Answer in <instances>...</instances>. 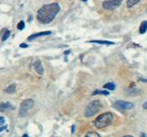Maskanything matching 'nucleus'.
<instances>
[{
  "label": "nucleus",
  "instance_id": "obj_1",
  "mask_svg": "<svg viewBox=\"0 0 147 137\" xmlns=\"http://www.w3.org/2000/svg\"><path fill=\"white\" fill-rule=\"evenodd\" d=\"M60 11L61 7L57 3L45 5L37 11V20L42 24H48L55 18Z\"/></svg>",
  "mask_w": 147,
  "mask_h": 137
},
{
  "label": "nucleus",
  "instance_id": "obj_2",
  "mask_svg": "<svg viewBox=\"0 0 147 137\" xmlns=\"http://www.w3.org/2000/svg\"><path fill=\"white\" fill-rule=\"evenodd\" d=\"M113 121V115L111 112H106L100 115L94 121V124L97 128H103L112 124Z\"/></svg>",
  "mask_w": 147,
  "mask_h": 137
},
{
  "label": "nucleus",
  "instance_id": "obj_3",
  "mask_svg": "<svg viewBox=\"0 0 147 137\" xmlns=\"http://www.w3.org/2000/svg\"><path fill=\"white\" fill-rule=\"evenodd\" d=\"M101 103L99 100H94L91 103L88 104V106L85 109L84 116L86 117H91L94 116L96 113H98L101 109Z\"/></svg>",
  "mask_w": 147,
  "mask_h": 137
},
{
  "label": "nucleus",
  "instance_id": "obj_4",
  "mask_svg": "<svg viewBox=\"0 0 147 137\" xmlns=\"http://www.w3.org/2000/svg\"><path fill=\"white\" fill-rule=\"evenodd\" d=\"M34 100L33 99H26L24 101L22 102L21 105H20V110H19V116H25L29 110L34 106Z\"/></svg>",
  "mask_w": 147,
  "mask_h": 137
},
{
  "label": "nucleus",
  "instance_id": "obj_5",
  "mask_svg": "<svg viewBox=\"0 0 147 137\" xmlns=\"http://www.w3.org/2000/svg\"><path fill=\"white\" fill-rule=\"evenodd\" d=\"M122 3V0H108V1H104L102 4V7L105 10L113 11L119 7Z\"/></svg>",
  "mask_w": 147,
  "mask_h": 137
},
{
  "label": "nucleus",
  "instance_id": "obj_6",
  "mask_svg": "<svg viewBox=\"0 0 147 137\" xmlns=\"http://www.w3.org/2000/svg\"><path fill=\"white\" fill-rule=\"evenodd\" d=\"M114 106L119 109V110H131L133 108V104L130 103V102H125V101H122V100H118L114 103Z\"/></svg>",
  "mask_w": 147,
  "mask_h": 137
},
{
  "label": "nucleus",
  "instance_id": "obj_7",
  "mask_svg": "<svg viewBox=\"0 0 147 137\" xmlns=\"http://www.w3.org/2000/svg\"><path fill=\"white\" fill-rule=\"evenodd\" d=\"M52 32L51 31H43V32H40V33H36V34H33L31 35H30L28 37V41H33L38 37H41V36H44V35H51Z\"/></svg>",
  "mask_w": 147,
  "mask_h": 137
},
{
  "label": "nucleus",
  "instance_id": "obj_8",
  "mask_svg": "<svg viewBox=\"0 0 147 137\" xmlns=\"http://www.w3.org/2000/svg\"><path fill=\"white\" fill-rule=\"evenodd\" d=\"M34 68L36 72L40 74V75H43L44 74V69H43V66L42 65V62L40 60H36L35 63H34Z\"/></svg>",
  "mask_w": 147,
  "mask_h": 137
},
{
  "label": "nucleus",
  "instance_id": "obj_9",
  "mask_svg": "<svg viewBox=\"0 0 147 137\" xmlns=\"http://www.w3.org/2000/svg\"><path fill=\"white\" fill-rule=\"evenodd\" d=\"M13 109L14 107L10 103H0V112H5Z\"/></svg>",
  "mask_w": 147,
  "mask_h": 137
},
{
  "label": "nucleus",
  "instance_id": "obj_10",
  "mask_svg": "<svg viewBox=\"0 0 147 137\" xmlns=\"http://www.w3.org/2000/svg\"><path fill=\"white\" fill-rule=\"evenodd\" d=\"M90 43H97V44H101V45H113L114 42L109 41H99V40H94L90 41Z\"/></svg>",
  "mask_w": 147,
  "mask_h": 137
},
{
  "label": "nucleus",
  "instance_id": "obj_11",
  "mask_svg": "<svg viewBox=\"0 0 147 137\" xmlns=\"http://www.w3.org/2000/svg\"><path fill=\"white\" fill-rule=\"evenodd\" d=\"M147 31V22L144 21L141 23L140 27H139V33L140 34H144Z\"/></svg>",
  "mask_w": 147,
  "mask_h": 137
},
{
  "label": "nucleus",
  "instance_id": "obj_12",
  "mask_svg": "<svg viewBox=\"0 0 147 137\" xmlns=\"http://www.w3.org/2000/svg\"><path fill=\"white\" fill-rule=\"evenodd\" d=\"M93 96L94 95H105V96H108L109 95V92L108 91H100V90H96L92 93Z\"/></svg>",
  "mask_w": 147,
  "mask_h": 137
},
{
  "label": "nucleus",
  "instance_id": "obj_13",
  "mask_svg": "<svg viewBox=\"0 0 147 137\" xmlns=\"http://www.w3.org/2000/svg\"><path fill=\"white\" fill-rule=\"evenodd\" d=\"M5 92L6 93H9V94L14 93V92H16V85H11V86H8V87L5 90Z\"/></svg>",
  "mask_w": 147,
  "mask_h": 137
},
{
  "label": "nucleus",
  "instance_id": "obj_14",
  "mask_svg": "<svg viewBox=\"0 0 147 137\" xmlns=\"http://www.w3.org/2000/svg\"><path fill=\"white\" fill-rule=\"evenodd\" d=\"M139 1H140V0H127V7L128 8H131L136 4H138Z\"/></svg>",
  "mask_w": 147,
  "mask_h": 137
},
{
  "label": "nucleus",
  "instance_id": "obj_15",
  "mask_svg": "<svg viewBox=\"0 0 147 137\" xmlns=\"http://www.w3.org/2000/svg\"><path fill=\"white\" fill-rule=\"evenodd\" d=\"M105 89H108V90H110V91H113L114 89H115V85L113 84V83H107V84H106L104 86H103Z\"/></svg>",
  "mask_w": 147,
  "mask_h": 137
},
{
  "label": "nucleus",
  "instance_id": "obj_16",
  "mask_svg": "<svg viewBox=\"0 0 147 137\" xmlns=\"http://www.w3.org/2000/svg\"><path fill=\"white\" fill-rule=\"evenodd\" d=\"M85 137H101L97 132H94V131H90V132H88L87 134H86V136Z\"/></svg>",
  "mask_w": 147,
  "mask_h": 137
},
{
  "label": "nucleus",
  "instance_id": "obj_17",
  "mask_svg": "<svg viewBox=\"0 0 147 137\" xmlns=\"http://www.w3.org/2000/svg\"><path fill=\"white\" fill-rule=\"evenodd\" d=\"M10 35H11V31H9V30H6V31L5 32V34H4L3 37H2V41H6V40L9 38V36H10Z\"/></svg>",
  "mask_w": 147,
  "mask_h": 137
},
{
  "label": "nucleus",
  "instance_id": "obj_18",
  "mask_svg": "<svg viewBox=\"0 0 147 137\" xmlns=\"http://www.w3.org/2000/svg\"><path fill=\"white\" fill-rule=\"evenodd\" d=\"M24 27H25V23H24V21H21V22L18 23V29L19 30H23V29H24Z\"/></svg>",
  "mask_w": 147,
  "mask_h": 137
},
{
  "label": "nucleus",
  "instance_id": "obj_19",
  "mask_svg": "<svg viewBox=\"0 0 147 137\" xmlns=\"http://www.w3.org/2000/svg\"><path fill=\"white\" fill-rule=\"evenodd\" d=\"M4 123H5V117L1 116V117H0V126L3 125Z\"/></svg>",
  "mask_w": 147,
  "mask_h": 137
},
{
  "label": "nucleus",
  "instance_id": "obj_20",
  "mask_svg": "<svg viewBox=\"0 0 147 137\" xmlns=\"http://www.w3.org/2000/svg\"><path fill=\"white\" fill-rule=\"evenodd\" d=\"M6 128H7V126H2V127H0V132H2L3 130L6 129Z\"/></svg>",
  "mask_w": 147,
  "mask_h": 137
},
{
  "label": "nucleus",
  "instance_id": "obj_21",
  "mask_svg": "<svg viewBox=\"0 0 147 137\" xmlns=\"http://www.w3.org/2000/svg\"><path fill=\"white\" fill-rule=\"evenodd\" d=\"M20 47H28V45L25 44V43H22V44L20 45Z\"/></svg>",
  "mask_w": 147,
  "mask_h": 137
},
{
  "label": "nucleus",
  "instance_id": "obj_22",
  "mask_svg": "<svg viewBox=\"0 0 147 137\" xmlns=\"http://www.w3.org/2000/svg\"><path fill=\"white\" fill-rule=\"evenodd\" d=\"M143 108H144V109H145V110H147V101L143 104Z\"/></svg>",
  "mask_w": 147,
  "mask_h": 137
},
{
  "label": "nucleus",
  "instance_id": "obj_23",
  "mask_svg": "<svg viewBox=\"0 0 147 137\" xmlns=\"http://www.w3.org/2000/svg\"><path fill=\"white\" fill-rule=\"evenodd\" d=\"M140 137H147V136H146V134H145L142 133V134H140Z\"/></svg>",
  "mask_w": 147,
  "mask_h": 137
},
{
  "label": "nucleus",
  "instance_id": "obj_24",
  "mask_svg": "<svg viewBox=\"0 0 147 137\" xmlns=\"http://www.w3.org/2000/svg\"><path fill=\"white\" fill-rule=\"evenodd\" d=\"M122 137H133L131 135H125V136H122Z\"/></svg>",
  "mask_w": 147,
  "mask_h": 137
},
{
  "label": "nucleus",
  "instance_id": "obj_25",
  "mask_svg": "<svg viewBox=\"0 0 147 137\" xmlns=\"http://www.w3.org/2000/svg\"><path fill=\"white\" fill-rule=\"evenodd\" d=\"M23 137H29V136H28V134H24V135H23Z\"/></svg>",
  "mask_w": 147,
  "mask_h": 137
},
{
  "label": "nucleus",
  "instance_id": "obj_26",
  "mask_svg": "<svg viewBox=\"0 0 147 137\" xmlns=\"http://www.w3.org/2000/svg\"><path fill=\"white\" fill-rule=\"evenodd\" d=\"M81 1H83V2H87L88 0H81Z\"/></svg>",
  "mask_w": 147,
  "mask_h": 137
}]
</instances>
